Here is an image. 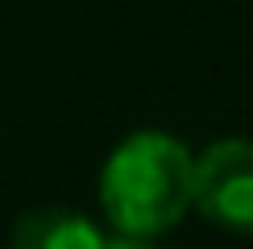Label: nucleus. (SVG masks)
I'll return each instance as SVG.
<instances>
[{
	"label": "nucleus",
	"mask_w": 253,
	"mask_h": 249,
	"mask_svg": "<svg viewBox=\"0 0 253 249\" xmlns=\"http://www.w3.org/2000/svg\"><path fill=\"white\" fill-rule=\"evenodd\" d=\"M191 150L170 133H133L100 170V204L121 237H158L191 208Z\"/></svg>",
	"instance_id": "1"
},
{
	"label": "nucleus",
	"mask_w": 253,
	"mask_h": 249,
	"mask_svg": "<svg viewBox=\"0 0 253 249\" xmlns=\"http://www.w3.org/2000/svg\"><path fill=\"white\" fill-rule=\"evenodd\" d=\"M191 204L228 233H253V141H216L191 166Z\"/></svg>",
	"instance_id": "2"
},
{
	"label": "nucleus",
	"mask_w": 253,
	"mask_h": 249,
	"mask_svg": "<svg viewBox=\"0 0 253 249\" xmlns=\"http://www.w3.org/2000/svg\"><path fill=\"white\" fill-rule=\"evenodd\" d=\"M13 249H104V237L91 220L67 208H42L17 220Z\"/></svg>",
	"instance_id": "3"
},
{
	"label": "nucleus",
	"mask_w": 253,
	"mask_h": 249,
	"mask_svg": "<svg viewBox=\"0 0 253 249\" xmlns=\"http://www.w3.org/2000/svg\"><path fill=\"white\" fill-rule=\"evenodd\" d=\"M104 249H154L150 245V237H112V241H104Z\"/></svg>",
	"instance_id": "4"
}]
</instances>
